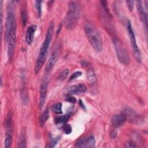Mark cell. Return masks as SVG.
Segmentation results:
<instances>
[{
	"mask_svg": "<svg viewBox=\"0 0 148 148\" xmlns=\"http://www.w3.org/2000/svg\"><path fill=\"white\" fill-rule=\"evenodd\" d=\"M8 6L5 40L8 45V58L9 60H11L14 54L16 36V19L14 13V2L10 1Z\"/></svg>",
	"mask_w": 148,
	"mask_h": 148,
	"instance_id": "1",
	"label": "cell"
},
{
	"mask_svg": "<svg viewBox=\"0 0 148 148\" xmlns=\"http://www.w3.org/2000/svg\"><path fill=\"white\" fill-rule=\"evenodd\" d=\"M54 28V25L53 22H50L48 25L45 40L41 46L39 53L35 63V72L36 73H38L39 72L40 68L42 67L44 63L45 62L47 50H48V49L53 35Z\"/></svg>",
	"mask_w": 148,
	"mask_h": 148,
	"instance_id": "2",
	"label": "cell"
},
{
	"mask_svg": "<svg viewBox=\"0 0 148 148\" xmlns=\"http://www.w3.org/2000/svg\"><path fill=\"white\" fill-rule=\"evenodd\" d=\"M86 35L90 43L97 52H101L103 47L102 39L98 31L90 23H86L84 26Z\"/></svg>",
	"mask_w": 148,
	"mask_h": 148,
	"instance_id": "3",
	"label": "cell"
},
{
	"mask_svg": "<svg viewBox=\"0 0 148 148\" xmlns=\"http://www.w3.org/2000/svg\"><path fill=\"white\" fill-rule=\"evenodd\" d=\"M80 8L79 4L76 1L69 3V9L65 18V27L68 29H72L76 26L80 17Z\"/></svg>",
	"mask_w": 148,
	"mask_h": 148,
	"instance_id": "4",
	"label": "cell"
},
{
	"mask_svg": "<svg viewBox=\"0 0 148 148\" xmlns=\"http://www.w3.org/2000/svg\"><path fill=\"white\" fill-rule=\"evenodd\" d=\"M113 43L119 61L124 65H128L130 63V58L123 43L117 38L113 39Z\"/></svg>",
	"mask_w": 148,
	"mask_h": 148,
	"instance_id": "5",
	"label": "cell"
},
{
	"mask_svg": "<svg viewBox=\"0 0 148 148\" xmlns=\"http://www.w3.org/2000/svg\"><path fill=\"white\" fill-rule=\"evenodd\" d=\"M121 114L124 116L126 121L132 124H140L144 121L143 116L131 108H125L122 110Z\"/></svg>",
	"mask_w": 148,
	"mask_h": 148,
	"instance_id": "6",
	"label": "cell"
},
{
	"mask_svg": "<svg viewBox=\"0 0 148 148\" xmlns=\"http://www.w3.org/2000/svg\"><path fill=\"white\" fill-rule=\"evenodd\" d=\"M12 134H13V121L12 114L9 113L6 120V134L5 138V147L9 148L11 146L12 142Z\"/></svg>",
	"mask_w": 148,
	"mask_h": 148,
	"instance_id": "7",
	"label": "cell"
},
{
	"mask_svg": "<svg viewBox=\"0 0 148 148\" xmlns=\"http://www.w3.org/2000/svg\"><path fill=\"white\" fill-rule=\"evenodd\" d=\"M127 30H128L129 38L130 39V41H131V43L133 50L136 55V57L137 60L138 61H140V52L137 43H136L135 35L133 31L130 20H128V21H127Z\"/></svg>",
	"mask_w": 148,
	"mask_h": 148,
	"instance_id": "8",
	"label": "cell"
},
{
	"mask_svg": "<svg viewBox=\"0 0 148 148\" xmlns=\"http://www.w3.org/2000/svg\"><path fill=\"white\" fill-rule=\"evenodd\" d=\"M48 81L47 79L43 80L40 87V94H39V108L41 109L43 108L45 103L47 96Z\"/></svg>",
	"mask_w": 148,
	"mask_h": 148,
	"instance_id": "9",
	"label": "cell"
},
{
	"mask_svg": "<svg viewBox=\"0 0 148 148\" xmlns=\"http://www.w3.org/2000/svg\"><path fill=\"white\" fill-rule=\"evenodd\" d=\"M86 90V86L83 83H80L69 87L68 92L69 94L71 95H78L84 92Z\"/></svg>",
	"mask_w": 148,
	"mask_h": 148,
	"instance_id": "10",
	"label": "cell"
},
{
	"mask_svg": "<svg viewBox=\"0 0 148 148\" xmlns=\"http://www.w3.org/2000/svg\"><path fill=\"white\" fill-rule=\"evenodd\" d=\"M136 6H137V9L138 11L139 14V16L140 17L141 20L142 22L145 24L146 28H147V12L145 10L144 8L142 5V2L140 1H136Z\"/></svg>",
	"mask_w": 148,
	"mask_h": 148,
	"instance_id": "11",
	"label": "cell"
},
{
	"mask_svg": "<svg viewBox=\"0 0 148 148\" xmlns=\"http://www.w3.org/2000/svg\"><path fill=\"white\" fill-rule=\"evenodd\" d=\"M125 121L124 116L121 113L113 115L111 119L112 124L113 127L116 128L122 126Z\"/></svg>",
	"mask_w": 148,
	"mask_h": 148,
	"instance_id": "12",
	"label": "cell"
},
{
	"mask_svg": "<svg viewBox=\"0 0 148 148\" xmlns=\"http://www.w3.org/2000/svg\"><path fill=\"white\" fill-rule=\"evenodd\" d=\"M58 58V53L57 51H54L53 52V53L51 54L50 57H49L47 62L46 65V71L47 72L50 71L54 67L55 64L56 63L57 60Z\"/></svg>",
	"mask_w": 148,
	"mask_h": 148,
	"instance_id": "13",
	"label": "cell"
},
{
	"mask_svg": "<svg viewBox=\"0 0 148 148\" xmlns=\"http://www.w3.org/2000/svg\"><path fill=\"white\" fill-rule=\"evenodd\" d=\"M36 30V26L35 25H31L27 29L25 33V40L27 44L31 45L33 41L34 36Z\"/></svg>",
	"mask_w": 148,
	"mask_h": 148,
	"instance_id": "14",
	"label": "cell"
},
{
	"mask_svg": "<svg viewBox=\"0 0 148 148\" xmlns=\"http://www.w3.org/2000/svg\"><path fill=\"white\" fill-rule=\"evenodd\" d=\"M49 117V110L48 108H46L44 110V111L42 113V114H40V116L39 117V125L40 127H43L45 123L48 120Z\"/></svg>",
	"mask_w": 148,
	"mask_h": 148,
	"instance_id": "15",
	"label": "cell"
},
{
	"mask_svg": "<svg viewBox=\"0 0 148 148\" xmlns=\"http://www.w3.org/2000/svg\"><path fill=\"white\" fill-rule=\"evenodd\" d=\"M27 139H26V132L24 129H23L21 131L19 143H18V147H27Z\"/></svg>",
	"mask_w": 148,
	"mask_h": 148,
	"instance_id": "16",
	"label": "cell"
},
{
	"mask_svg": "<svg viewBox=\"0 0 148 148\" xmlns=\"http://www.w3.org/2000/svg\"><path fill=\"white\" fill-rule=\"evenodd\" d=\"M69 117V116L68 114H65L59 117H57L55 119V123L57 125H64L67 122Z\"/></svg>",
	"mask_w": 148,
	"mask_h": 148,
	"instance_id": "17",
	"label": "cell"
},
{
	"mask_svg": "<svg viewBox=\"0 0 148 148\" xmlns=\"http://www.w3.org/2000/svg\"><path fill=\"white\" fill-rule=\"evenodd\" d=\"M95 146V139L93 135L88 136L85 141L84 147H94Z\"/></svg>",
	"mask_w": 148,
	"mask_h": 148,
	"instance_id": "18",
	"label": "cell"
},
{
	"mask_svg": "<svg viewBox=\"0 0 148 148\" xmlns=\"http://www.w3.org/2000/svg\"><path fill=\"white\" fill-rule=\"evenodd\" d=\"M52 111L56 114H61L62 113V103H57L54 104L51 106Z\"/></svg>",
	"mask_w": 148,
	"mask_h": 148,
	"instance_id": "19",
	"label": "cell"
},
{
	"mask_svg": "<svg viewBox=\"0 0 148 148\" xmlns=\"http://www.w3.org/2000/svg\"><path fill=\"white\" fill-rule=\"evenodd\" d=\"M87 78L90 83H94L95 81L96 77L93 69L91 68L88 70L87 72Z\"/></svg>",
	"mask_w": 148,
	"mask_h": 148,
	"instance_id": "20",
	"label": "cell"
},
{
	"mask_svg": "<svg viewBox=\"0 0 148 148\" xmlns=\"http://www.w3.org/2000/svg\"><path fill=\"white\" fill-rule=\"evenodd\" d=\"M69 73V71L68 69H65L63 71H62L58 75L57 79L60 80V81H62L64 79H65V78L67 77V76L68 75Z\"/></svg>",
	"mask_w": 148,
	"mask_h": 148,
	"instance_id": "21",
	"label": "cell"
},
{
	"mask_svg": "<svg viewBox=\"0 0 148 148\" xmlns=\"http://www.w3.org/2000/svg\"><path fill=\"white\" fill-rule=\"evenodd\" d=\"M21 20H22V24L23 26H25L27 24V12L24 9H23L21 10Z\"/></svg>",
	"mask_w": 148,
	"mask_h": 148,
	"instance_id": "22",
	"label": "cell"
},
{
	"mask_svg": "<svg viewBox=\"0 0 148 148\" xmlns=\"http://www.w3.org/2000/svg\"><path fill=\"white\" fill-rule=\"evenodd\" d=\"M86 139L84 138L79 139L75 143V147H84Z\"/></svg>",
	"mask_w": 148,
	"mask_h": 148,
	"instance_id": "23",
	"label": "cell"
},
{
	"mask_svg": "<svg viewBox=\"0 0 148 148\" xmlns=\"http://www.w3.org/2000/svg\"><path fill=\"white\" fill-rule=\"evenodd\" d=\"M36 3V8L37 10V12L38 14L39 17H40L42 14V8H41V3H42V1H35Z\"/></svg>",
	"mask_w": 148,
	"mask_h": 148,
	"instance_id": "24",
	"label": "cell"
},
{
	"mask_svg": "<svg viewBox=\"0 0 148 148\" xmlns=\"http://www.w3.org/2000/svg\"><path fill=\"white\" fill-rule=\"evenodd\" d=\"M72 127L71 126L69 125V124H66L64 126V128H63V130H64V132H65V134H69L71 133L72 132Z\"/></svg>",
	"mask_w": 148,
	"mask_h": 148,
	"instance_id": "25",
	"label": "cell"
},
{
	"mask_svg": "<svg viewBox=\"0 0 148 148\" xmlns=\"http://www.w3.org/2000/svg\"><path fill=\"white\" fill-rule=\"evenodd\" d=\"M65 100L68 102H71V103H75L76 102V99L73 97V96L69 95H68L66 96L65 97Z\"/></svg>",
	"mask_w": 148,
	"mask_h": 148,
	"instance_id": "26",
	"label": "cell"
},
{
	"mask_svg": "<svg viewBox=\"0 0 148 148\" xmlns=\"http://www.w3.org/2000/svg\"><path fill=\"white\" fill-rule=\"evenodd\" d=\"M81 75H82V72H81L80 71H76V72H74V73L71 76L70 80H74V79H76L77 77L80 76Z\"/></svg>",
	"mask_w": 148,
	"mask_h": 148,
	"instance_id": "27",
	"label": "cell"
},
{
	"mask_svg": "<svg viewBox=\"0 0 148 148\" xmlns=\"http://www.w3.org/2000/svg\"><path fill=\"white\" fill-rule=\"evenodd\" d=\"M59 140L58 138H51V141H50V145L48 146L49 147H53L55 146V145H56V143L58 142Z\"/></svg>",
	"mask_w": 148,
	"mask_h": 148,
	"instance_id": "28",
	"label": "cell"
},
{
	"mask_svg": "<svg viewBox=\"0 0 148 148\" xmlns=\"http://www.w3.org/2000/svg\"><path fill=\"white\" fill-rule=\"evenodd\" d=\"M100 2H101V4H102L103 8H104V9H105L106 13L108 15H109V14H110V13H109V9H108V8L107 2H106V1H100Z\"/></svg>",
	"mask_w": 148,
	"mask_h": 148,
	"instance_id": "29",
	"label": "cell"
},
{
	"mask_svg": "<svg viewBox=\"0 0 148 148\" xmlns=\"http://www.w3.org/2000/svg\"><path fill=\"white\" fill-rule=\"evenodd\" d=\"M126 3H127V6H128L129 10L132 11L134 9V1H126Z\"/></svg>",
	"mask_w": 148,
	"mask_h": 148,
	"instance_id": "30",
	"label": "cell"
},
{
	"mask_svg": "<svg viewBox=\"0 0 148 148\" xmlns=\"http://www.w3.org/2000/svg\"><path fill=\"white\" fill-rule=\"evenodd\" d=\"M125 147H136V145H135V143L134 142L130 140L126 143Z\"/></svg>",
	"mask_w": 148,
	"mask_h": 148,
	"instance_id": "31",
	"label": "cell"
},
{
	"mask_svg": "<svg viewBox=\"0 0 148 148\" xmlns=\"http://www.w3.org/2000/svg\"><path fill=\"white\" fill-rule=\"evenodd\" d=\"M117 135V131L116 130H113L112 132H111V134H110V136L112 138H114Z\"/></svg>",
	"mask_w": 148,
	"mask_h": 148,
	"instance_id": "32",
	"label": "cell"
}]
</instances>
